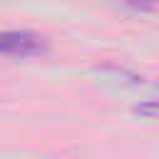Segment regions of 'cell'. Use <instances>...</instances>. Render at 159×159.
Here are the masks:
<instances>
[{"label":"cell","instance_id":"2","mask_svg":"<svg viewBox=\"0 0 159 159\" xmlns=\"http://www.w3.org/2000/svg\"><path fill=\"white\" fill-rule=\"evenodd\" d=\"M119 2L134 12H154L157 10V0H119Z\"/></svg>","mask_w":159,"mask_h":159},{"label":"cell","instance_id":"3","mask_svg":"<svg viewBox=\"0 0 159 159\" xmlns=\"http://www.w3.org/2000/svg\"><path fill=\"white\" fill-rule=\"evenodd\" d=\"M142 119H157V99H147L134 109Z\"/></svg>","mask_w":159,"mask_h":159},{"label":"cell","instance_id":"1","mask_svg":"<svg viewBox=\"0 0 159 159\" xmlns=\"http://www.w3.org/2000/svg\"><path fill=\"white\" fill-rule=\"evenodd\" d=\"M50 50L47 40L32 30H2L0 32V55L7 57H37Z\"/></svg>","mask_w":159,"mask_h":159}]
</instances>
